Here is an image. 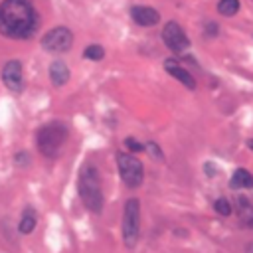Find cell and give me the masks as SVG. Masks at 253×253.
Listing matches in <instances>:
<instances>
[{
    "label": "cell",
    "mask_w": 253,
    "mask_h": 253,
    "mask_svg": "<svg viewBox=\"0 0 253 253\" xmlns=\"http://www.w3.org/2000/svg\"><path fill=\"white\" fill-rule=\"evenodd\" d=\"M40 24L38 12L30 0L0 2V34L10 40H28Z\"/></svg>",
    "instance_id": "6da1fadb"
},
{
    "label": "cell",
    "mask_w": 253,
    "mask_h": 253,
    "mask_svg": "<svg viewBox=\"0 0 253 253\" xmlns=\"http://www.w3.org/2000/svg\"><path fill=\"white\" fill-rule=\"evenodd\" d=\"M77 192L79 198L83 202V206L91 211V213H101L103 211V186H101V176L99 170L95 168V164L87 162L81 166L79 170V178H77Z\"/></svg>",
    "instance_id": "7a4b0ae2"
},
{
    "label": "cell",
    "mask_w": 253,
    "mask_h": 253,
    "mask_svg": "<svg viewBox=\"0 0 253 253\" xmlns=\"http://www.w3.org/2000/svg\"><path fill=\"white\" fill-rule=\"evenodd\" d=\"M69 138V128L65 123L61 121H51L47 125H43L38 134H36V144H38V150L45 156V158H55L63 144L67 142Z\"/></svg>",
    "instance_id": "3957f363"
},
{
    "label": "cell",
    "mask_w": 253,
    "mask_h": 253,
    "mask_svg": "<svg viewBox=\"0 0 253 253\" xmlns=\"http://www.w3.org/2000/svg\"><path fill=\"white\" fill-rule=\"evenodd\" d=\"M121 231H123L125 245L128 249H132L138 243V237H140V202L136 198H128L126 204H125Z\"/></svg>",
    "instance_id": "277c9868"
},
{
    "label": "cell",
    "mask_w": 253,
    "mask_h": 253,
    "mask_svg": "<svg viewBox=\"0 0 253 253\" xmlns=\"http://www.w3.org/2000/svg\"><path fill=\"white\" fill-rule=\"evenodd\" d=\"M117 168L121 174V180L126 184V188L134 190L144 180V166L142 162L130 154V152H117Z\"/></svg>",
    "instance_id": "5b68a950"
},
{
    "label": "cell",
    "mask_w": 253,
    "mask_h": 253,
    "mask_svg": "<svg viewBox=\"0 0 253 253\" xmlns=\"http://www.w3.org/2000/svg\"><path fill=\"white\" fill-rule=\"evenodd\" d=\"M71 43H73V34L65 26H57V28L49 30L42 38V47L47 53H63L71 47Z\"/></svg>",
    "instance_id": "8992f818"
},
{
    "label": "cell",
    "mask_w": 253,
    "mask_h": 253,
    "mask_svg": "<svg viewBox=\"0 0 253 253\" xmlns=\"http://www.w3.org/2000/svg\"><path fill=\"white\" fill-rule=\"evenodd\" d=\"M162 42L174 53H184L190 49V38L176 22H166V26L162 28Z\"/></svg>",
    "instance_id": "52a82bcc"
},
{
    "label": "cell",
    "mask_w": 253,
    "mask_h": 253,
    "mask_svg": "<svg viewBox=\"0 0 253 253\" xmlns=\"http://www.w3.org/2000/svg\"><path fill=\"white\" fill-rule=\"evenodd\" d=\"M2 81L12 93H22L24 91V73H22V63L18 59L8 61L2 67Z\"/></svg>",
    "instance_id": "ba28073f"
},
{
    "label": "cell",
    "mask_w": 253,
    "mask_h": 253,
    "mask_svg": "<svg viewBox=\"0 0 253 253\" xmlns=\"http://www.w3.org/2000/svg\"><path fill=\"white\" fill-rule=\"evenodd\" d=\"M164 71L166 73H170L174 79H178L184 87H188L190 91H194L196 89V81H194V77H192V73L180 63V61H176V59H164Z\"/></svg>",
    "instance_id": "9c48e42d"
},
{
    "label": "cell",
    "mask_w": 253,
    "mask_h": 253,
    "mask_svg": "<svg viewBox=\"0 0 253 253\" xmlns=\"http://www.w3.org/2000/svg\"><path fill=\"white\" fill-rule=\"evenodd\" d=\"M130 18H132V22H136L138 26H144V28L156 26L160 22V14L150 6H132Z\"/></svg>",
    "instance_id": "30bf717a"
},
{
    "label": "cell",
    "mask_w": 253,
    "mask_h": 253,
    "mask_svg": "<svg viewBox=\"0 0 253 253\" xmlns=\"http://www.w3.org/2000/svg\"><path fill=\"white\" fill-rule=\"evenodd\" d=\"M229 188L231 190H249V188H253V174L245 168H237L229 178Z\"/></svg>",
    "instance_id": "8fae6325"
},
{
    "label": "cell",
    "mask_w": 253,
    "mask_h": 253,
    "mask_svg": "<svg viewBox=\"0 0 253 253\" xmlns=\"http://www.w3.org/2000/svg\"><path fill=\"white\" fill-rule=\"evenodd\" d=\"M237 217L243 227L253 229V204L243 196H237Z\"/></svg>",
    "instance_id": "7c38bea8"
},
{
    "label": "cell",
    "mask_w": 253,
    "mask_h": 253,
    "mask_svg": "<svg viewBox=\"0 0 253 253\" xmlns=\"http://www.w3.org/2000/svg\"><path fill=\"white\" fill-rule=\"evenodd\" d=\"M49 79H51V83L55 87H61V85H65L69 81V69L61 59H55L49 65Z\"/></svg>",
    "instance_id": "4fadbf2b"
},
{
    "label": "cell",
    "mask_w": 253,
    "mask_h": 253,
    "mask_svg": "<svg viewBox=\"0 0 253 253\" xmlns=\"http://www.w3.org/2000/svg\"><path fill=\"white\" fill-rule=\"evenodd\" d=\"M36 223H38V215H36V210L28 206V208L22 211V217H20L18 229H20V233L28 235V233H32V231L36 229Z\"/></svg>",
    "instance_id": "5bb4252c"
},
{
    "label": "cell",
    "mask_w": 253,
    "mask_h": 253,
    "mask_svg": "<svg viewBox=\"0 0 253 253\" xmlns=\"http://www.w3.org/2000/svg\"><path fill=\"white\" fill-rule=\"evenodd\" d=\"M217 12L223 16H233L239 12V0H219L217 2Z\"/></svg>",
    "instance_id": "9a60e30c"
},
{
    "label": "cell",
    "mask_w": 253,
    "mask_h": 253,
    "mask_svg": "<svg viewBox=\"0 0 253 253\" xmlns=\"http://www.w3.org/2000/svg\"><path fill=\"white\" fill-rule=\"evenodd\" d=\"M83 57H85V59L99 61V59H103V57H105V49H103V45H97V43L87 45V47L83 49Z\"/></svg>",
    "instance_id": "2e32d148"
},
{
    "label": "cell",
    "mask_w": 253,
    "mask_h": 253,
    "mask_svg": "<svg viewBox=\"0 0 253 253\" xmlns=\"http://www.w3.org/2000/svg\"><path fill=\"white\" fill-rule=\"evenodd\" d=\"M213 210H215L219 215H229V213L233 211V206H231V202H229L227 198H217V200L213 202Z\"/></svg>",
    "instance_id": "e0dca14e"
},
{
    "label": "cell",
    "mask_w": 253,
    "mask_h": 253,
    "mask_svg": "<svg viewBox=\"0 0 253 253\" xmlns=\"http://www.w3.org/2000/svg\"><path fill=\"white\" fill-rule=\"evenodd\" d=\"M144 150L150 154V158H154V160H158V162L164 160V152L160 150V146H158L156 142H146V144H144Z\"/></svg>",
    "instance_id": "ac0fdd59"
},
{
    "label": "cell",
    "mask_w": 253,
    "mask_h": 253,
    "mask_svg": "<svg viewBox=\"0 0 253 253\" xmlns=\"http://www.w3.org/2000/svg\"><path fill=\"white\" fill-rule=\"evenodd\" d=\"M125 144H126V148L130 150V152H142L144 150V144H140L136 138H132V136H126L125 138Z\"/></svg>",
    "instance_id": "d6986e66"
},
{
    "label": "cell",
    "mask_w": 253,
    "mask_h": 253,
    "mask_svg": "<svg viewBox=\"0 0 253 253\" xmlns=\"http://www.w3.org/2000/svg\"><path fill=\"white\" fill-rule=\"evenodd\" d=\"M217 30H219V28H217V24H215V22H211V20H210V22H206V30H204V32H206V36H208V38H215V36H217Z\"/></svg>",
    "instance_id": "ffe728a7"
},
{
    "label": "cell",
    "mask_w": 253,
    "mask_h": 253,
    "mask_svg": "<svg viewBox=\"0 0 253 253\" xmlns=\"http://www.w3.org/2000/svg\"><path fill=\"white\" fill-rule=\"evenodd\" d=\"M28 160H30V154L28 152H18L16 154V164L18 166H28Z\"/></svg>",
    "instance_id": "44dd1931"
},
{
    "label": "cell",
    "mask_w": 253,
    "mask_h": 253,
    "mask_svg": "<svg viewBox=\"0 0 253 253\" xmlns=\"http://www.w3.org/2000/svg\"><path fill=\"white\" fill-rule=\"evenodd\" d=\"M204 172H206V176H210V178H211V176H215V174H217V168H215V164H213V162H206V164H204Z\"/></svg>",
    "instance_id": "7402d4cb"
},
{
    "label": "cell",
    "mask_w": 253,
    "mask_h": 253,
    "mask_svg": "<svg viewBox=\"0 0 253 253\" xmlns=\"http://www.w3.org/2000/svg\"><path fill=\"white\" fill-rule=\"evenodd\" d=\"M247 146H249V148L253 150V138H249V140H247Z\"/></svg>",
    "instance_id": "603a6c76"
},
{
    "label": "cell",
    "mask_w": 253,
    "mask_h": 253,
    "mask_svg": "<svg viewBox=\"0 0 253 253\" xmlns=\"http://www.w3.org/2000/svg\"><path fill=\"white\" fill-rule=\"evenodd\" d=\"M247 253H253V243H249V245H247Z\"/></svg>",
    "instance_id": "cb8c5ba5"
}]
</instances>
